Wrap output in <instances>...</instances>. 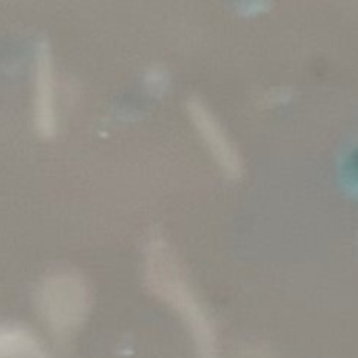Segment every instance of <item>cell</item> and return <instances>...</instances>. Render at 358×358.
Instances as JSON below:
<instances>
[{"label":"cell","instance_id":"obj_2","mask_svg":"<svg viewBox=\"0 0 358 358\" xmlns=\"http://www.w3.org/2000/svg\"><path fill=\"white\" fill-rule=\"evenodd\" d=\"M38 313L55 338H71L90 310V289L73 271H57L44 277L36 289Z\"/></svg>","mask_w":358,"mask_h":358},{"label":"cell","instance_id":"obj_3","mask_svg":"<svg viewBox=\"0 0 358 358\" xmlns=\"http://www.w3.org/2000/svg\"><path fill=\"white\" fill-rule=\"evenodd\" d=\"M34 126L40 136L48 138L57 132V84L48 48H40L34 69Z\"/></svg>","mask_w":358,"mask_h":358},{"label":"cell","instance_id":"obj_1","mask_svg":"<svg viewBox=\"0 0 358 358\" xmlns=\"http://www.w3.org/2000/svg\"><path fill=\"white\" fill-rule=\"evenodd\" d=\"M145 275L149 289L162 298L166 304H170L191 327L193 338L197 342L199 355L203 358H214V338L208 319L201 313V306L197 304L193 292L189 289L180 266L168 248L166 241L153 239L147 248V262H145Z\"/></svg>","mask_w":358,"mask_h":358},{"label":"cell","instance_id":"obj_5","mask_svg":"<svg viewBox=\"0 0 358 358\" xmlns=\"http://www.w3.org/2000/svg\"><path fill=\"white\" fill-rule=\"evenodd\" d=\"M191 115H193V122L197 124L199 132L203 134V138L210 143L212 151L216 153V157L227 166L231 168L233 166V151L224 138V134L220 132L218 124L214 122V117L208 113V109L199 103H191Z\"/></svg>","mask_w":358,"mask_h":358},{"label":"cell","instance_id":"obj_4","mask_svg":"<svg viewBox=\"0 0 358 358\" xmlns=\"http://www.w3.org/2000/svg\"><path fill=\"white\" fill-rule=\"evenodd\" d=\"M0 358H50L44 344L23 325L0 323Z\"/></svg>","mask_w":358,"mask_h":358}]
</instances>
